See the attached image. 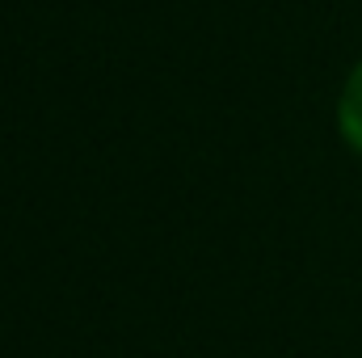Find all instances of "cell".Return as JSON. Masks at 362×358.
Returning a JSON list of instances; mask_svg holds the SVG:
<instances>
[{
    "label": "cell",
    "mask_w": 362,
    "mask_h": 358,
    "mask_svg": "<svg viewBox=\"0 0 362 358\" xmlns=\"http://www.w3.org/2000/svg\"><path fill=\"white\" fill-rule=\"evenodd\" d=\"M341 135L362 152V64L350 72L346 93H341Z\"/></svg>",
    "instance_id": "cell-1"
}]
</instances>
